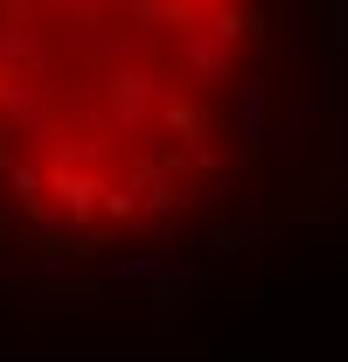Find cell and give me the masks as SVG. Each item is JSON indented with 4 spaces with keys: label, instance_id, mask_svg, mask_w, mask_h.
<instances>
[{
    "label": "cell",
    "instance_id": "obj_1",
    "mask_svg": "<svg viewBox=\"0 0 348 362\" xmlns=\"http://www.w3.org/2000/svg\"><path fill=\"white\" fill-rule=\"evenodd\" d=\"M327 133L313 0H0V244H168L306 175Z\"/></svg>",
    "mask_w": 348,
    "mask_h": 362
}]
</instances>
